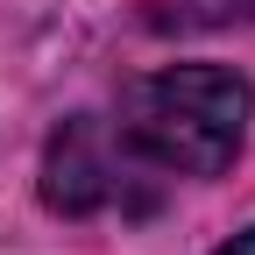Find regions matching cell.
I'll return each instance as SVG.
<instances>
[{"instance_id":"obj_1","label":"cell","mask_w":255,"mask_h":255,"mask_svg":"<svg viewBox=\"0 0 255 255\" xmlns=\"http://www.w3.org/2000/svg\"><path fill=\"white\" fill-rule=\"evenodd\" d=\"M255 121V85L227 64H163L121 92L114 128L156 177H220Z\"/></svg>"},{"instance_id":"obj_2","label":"cell","mask_w":255,"mask_h":255,"mask_svg":"<svg viewBox=\"0 0 255 255\" xmlns=\"http://www.w3.org/2000/svg\"><path fill=\"white\" fill-rule=\"evenodd\" d=\"M163 199V177H156L135 149L121 142L114 114H71L43 149V206L50 213H149Z\"/></svg>"},{"instance_id":"obj_3","label":"cell","mask_w":255,"mask_h":255,"mask_svg":"<svg viewBox=\"0 0 255 255\" xmlns=\"http://www.w3.org/2000/svg\"><path fill=\"white\" fill-rule=\"evenodd\" d=\"M213 255H255V227H241V234H234V241H220V248H213Z\"/></svg>"}]
</instances>
